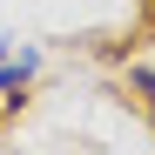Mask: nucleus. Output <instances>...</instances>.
<instances>
[{
	"label": "nucleus",
	"mask_w": 155,
	"mask_h": 155,
	"mask_svg": "<svg viewBox=\"0 0 155 155\" xmlns=\"http://www.w3.org/2000/svg\"><path fill=\"white\" fill-rule=\"evenodd\" d=\"M34 74V54H20V61H0V88H20Z\"/></svg>",
	"instance_id": "1"
},
{
	"label": "nucleus",
	"mask_w": 155,
	"mask_h": 155,
	"mask_svg": "<svg viewBox=\"0 0 155 155\" xmlns=\"http://www.w3.org/2000/svg\"><path fill=\"white\" fill-rule=\"evenodd\" d=\"M135 88L148 94V108H155V68H135Z\"/></svg>",
	"instance_id": "2"
}]
</instances>
